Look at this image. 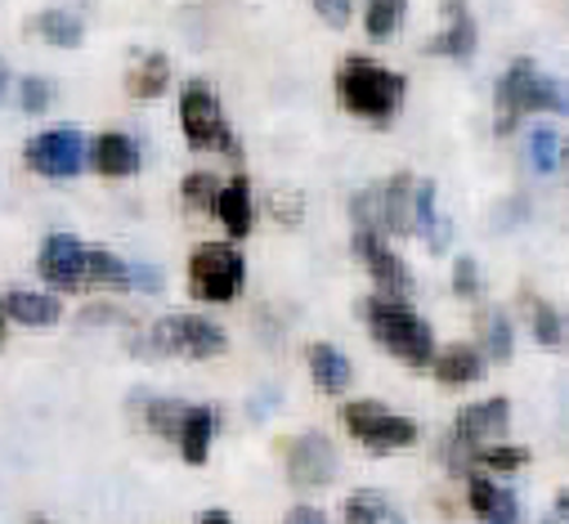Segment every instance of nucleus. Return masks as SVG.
<instances>
[{
    "label": "nucleus",
    "mask_w": 569,
    "mask_h": 524,
    "mask_svg": "<svg viewBox=\"0 0 569 524\" xmlns=\"http://www.w3.org/2000/svg\"><path fill=\"white\" fill-rule=\"evenodd\" d=\"M471 462H480V466H489V471H520V466L529 462V453H525V449H511V444H493V449L471 453Z\"/></svg>",
    "instance_id": "2f4dec72"
},
{
    "label": "nucleus",
    "mask_w": 569,
    "mask_h": 524,
    "mask_svg": "<svg viewBox=\"0 0 569 524\" xmlns=\"http://www.w3.org/2000/svg\"><path fill=\"white\" fill-rule=\"evenodd\" d=\"M23 162H28L37 175H46V180H72V175H81V167L90 162V149H86V140H81V130L59 125V130H41V135L28 140Z\"/></svg>",
    "instance_id": "6e6552de"
},
{
    "label": "nucleus",
    "mask_w": 569,
    "mask_h": 524,
    "mask_svg": "<svg viewBox=\"0 0 569 524\" xmlns=\"http://www.w3.org/2000/svg\"><path fill=\"white\" fill-rule=\"evenodd\" d=\"M184 413H189V404H180V400H149V404H144V417H149V426H153L162 440H180Z\"/></svg>",
    "instance_id": "cd10ccee"
},
{
    "label": "nucleus",
    "mask_w": 569,
    "mask_h": 524,
    "mask_svg": "<svg viewBox=\"0 0 569 524\" xmlns=\"http://www.w3.org/2000/svg\"><path fill=\"white\" fill-rule=\"evenodd\" d=\"M533 336L542 345H569V319L547 301H533Z\"/></svg>",
    "instance_id": "c85d7f7f"
},
{
    "label": "nucleus",
    "mask_w": 569,
    "mask_h": 524,
    "mask_svg": "<svg viewBox=\"0 0 569 524\" xmlns=\"http://www.w3.org/2000/svg\"><path fill=\"white\" fill-rule=\"evenodd\" d=\"M6 332H10V314H6V296H0V341H6Z\"/></svg>",
    "instance_id": "79ce46f5"
},
{
    "label": "nucleus",
    "mask_w": 569,
    "mask_h": 524,
    "mask_svg": "<svg viewBox=\"0 0 569 524\" xmlns=\"http://www.w3.org/2000/svg\"><path fill=\"white\" fill-rule=\"evenodd\" d=\"M511 350H516V341H511V323H507V314L502 310H493L489 319H485V354L489 359H511Z\"/></svg>",
    "instance_id": "c756f323"
},
{
    "label": "nucleus",
    "mask_w": 569,
    "mask_h": 524,
    "mask_svg": "<svg viewBox=\"0 0 569 524\" xmlns=\"http://www.w3.org/2000/svg\"><path fill=\"white\" fill-rule=\"evenodd\" d=\"M10 85H14V77H10V63H6V59H0V103H6V99H10Z\"/></svg>",
    "instance_id": "ea45409f"
},
{
    "label": "nucleus",
    "mask_w": 569,
    "mask_h": 524,
    "mask_svg": "<svg viewBox=\"0 0 569 524\" xmlns=\"http://www.w3.org/2000/svg\"><path fill=\"white\" fill-rule=\"evenodd\" d=\"M403 14H408V0H368L363 28H368L372 41H390L403 28Z\"/></svg>",
    "instance_id": "bb28decb"
},
{
    "label": "nucleus",
    "mask_w": 569,
    "mask_h": 524,
    "mask_svg": "<svg viewBox=\"0 0 569 524\" xmlns=\"http://www.w3.org/2000/svg\"><path fill=\"white\" fill-rule=\"evenodd\" d=\"M507 422H511V404H507V400L467 404V409L458 413V422H453V449H449L453 471L471 466L476 444H480V440H489V435H502V431H507Z\"/></svg>",
    "instance_id": "9d476101"
},
{
    "label": "nucleus",
    "mask_w": 569,
    "mask_h": 524,
    "mask_svg": "<svg viewBox=\"0 0 569 524\" xmlns=\"http://www.w3.org/2000/svg\"><path fill=\"white\" fill-rule=\"evenodd\" d=\"M54 103V85L46 81V77H19V108L23 112H46Z\"/></svg>",
    "instance_id": "7c9ffc66"
},
{
    "label": "nucleus",
    "mask_w": 569,
    "mask_h": 524,
    "mask_svg": "<svg viewBox=\"0 0 569 524\" xmlns=\"http://www.w3.org/2000/svg\"><path fill=\"white\" fill-rule=\"evenodd\" d=\"M346 524H408V520L386 502V493L363 488L346 497Z\"/></svg>",
    "instance_id": "b1692460"
},
{
    "label": "nucleus",
    "mask_w": 569,
    "mask_h": 524,
    "mask_svg": "<svg viewBox=\"0 0 569 524\" xmlns=\"http://www.w3.org/2000/svg\"><path fill=\"white\" fill-rule=\"evenodd\" d=\"M556 135H551V130H538V135L529 140V162L538 167V175H551L556 171Z\"/></svg>",
    "instance_id": "72a5a7b5"
},
{
    "label": "nucleus",
    "mask_w": 569,
    "mask_h": 524,
    "mask_svg": "<svg viewBox=\"0 0 569 524\" xmlns=\"http://www.w3.org/2000/svg\"><path fill=\"white\" fill-rule=\"evenodd\" d=\"M130 288H139V292H162V270H153V265H130Z\"/></svg>",
    "instance_id": "e433bc0d"
},
{
    "label": "nucleus",
    "mask_w": 569,
    "mask_h": 524,
    "mask_svg": "<svg viewBox=\"0 0 569 524\" xmlns=\"http://www.w3.org/2000/svg\"><path fill=\"white\" fill-rule=\"evenodd\" d=\"M412 175H395L386 189L377 193H359L355 198V224L372 229V233H408L412 229Z\"/></svg>",
    "instance_id": "1a4fd4ad"
},
{
    "label": "nucleus",
    "mask_w": 569,
    "mask_h": 524,
    "mask_svg": "<svg viewBox=\"0 0 569 524\" xmlns=\"http://www.w3.org/2000/svg\"><path fill=\"white\" fill-rule=\"evenodd\" d=\"M32 524H54V520H46V515H37V520H32Z\"/></svg>",
    "instance_id": "37998d69"
},
{
    "label": "nucleus",
    "mask_w": 569,
    "mask_h": 524,
    "mask_svg": "<svg viewBox=\"0 0 569 524\" xmlns=\"http://www.w3.org/2000/svg\"><path fill=\"white\" fill-rule=\"evenodd\" d=\"M242 279H247V265L238 246L229 242H202L193 255H189V292L207 305H224L242 292Z\"/></svg>",
    "instance_id": "20e7f679"
},
{
    "label": "nucleus",
    "mask_w": 569,
    "mask_h": 524,
    "mask_svg": "<svg viewBox=\"0 0 569 524\" xmlns=\"http://www.w3.org/2000/svg\"><path fill=\"white\" fill-rule=\"evenodd\" d=\"M6 314L10 323H23V328H54L59 323V301L46 296V292H28V288H14L6 296Z\"/></svg>",
    "instance_id": "aec40b11"
},
{
    "label": "nucleus",
    "mask_w": 569,
    "mask_h": 524,
    "mask_svg": "<svg viewBox=\"0 0 569 524\" xmlns=\"http://www.w3.org/2000/svg\"><path fill=\"white\" fill-rule=\"evenodd\" d=\"M86 283L94 288H130V265L108 246H86Z\"/></svg>",
    "instance_id": "a878e982"
},
{
    "label": "nucleus",
    "mask_w": 569,
    "mask_h": 524,
    "mask_svg": "<svg viewBox=\"0 0 569 524\" xmlns=\"http://www.w3.org/2000/svg\"><path fill=\"white\" fill-rule=\"evenodd\" d=\"M337 99L346 103V112H355L363 121H390L403 103V77L355 54L337 72Z\"/></svg>",
    "instance_id": "f03ea898"
},
{
    "label": "nucleus",
    "mask_w": 569,
    "mask_h": 524,
    "mask_svg": "<svg viewBox=\"0 0 569 524\" xmlns=\"http://www.w3.org/2000/svg\"><path fill=\"white\" fill-rule=\"evenodd\" d=\"M355 251L363 255V265L372 270L377 288H381L386 296L403 301V296L412 292V270H408V265H403V260H399V255L390 251L386 233H372V229H355Z\"/></svg>",
    "instance_id": "f8f14e48"
},
{
    "label": "nucleus",
    "mask_w": 569,
    "mask_h": 524,
    "mask_svg": "<svg viewBox=\"0 0 569 524\" xmlns=\"http://www.w3.org/2000/svg\"><path fill=\"white\" fill-rule=\"evenodd\" d=\"M412 229L431 242V251H445L449 246V220L440 215V189L436 180H421L412 189Z\"/></svg>",
    "instance_id": "2eb2a0df"
},
{
    "label": "nucleus",
    "mask_w": 569,
    "mask_h": 524,
    "mask_svg": "<svg viewBox=\"0 0 569 524\" xmlns=\"http://www.w3.org/2000/svg\"><path fill=\"white\" fill-rule=\"evenodd\" d=\"M315 10H319L323 23L346 28V23H350V10H355V0H315Z\"/></svg>",
    "instance_id": "c9c22d12"
},
{
    "label": "nucleus",
    "mask_w": 569,
    "mask_h": 524,
    "mask_svg": "<svg viewBox=\"0 0 569 524\" xmlns=\"http://www.w3.org/2000/svg\"><path fill=\"white\" fill-rule=\"evenodd\" d=\"M431 372H436V381H445V385H471V381L485 376V359H480V350H471V345H449V350L436 354Z\"/></svg>",
    "instance_id": "4be33fe9"
},
{
    "label": "nucleus",
    "mask_w": 569,
    "mask_h": 524,
    "mask_svg": "<svg viewBox=\"0 0 569 524\" xmlns=\"http://www.w3.org/2000/svg\"><path fill=\"white\" fill-rule=\"evenodd\" d=\"M363 314H368L372 336L395 359H403L408 367H431L436 363V332L412 305H403L395 296H372V301H363Z\"/></svg>",
    "instance_id": "f257e3e1"
},
{
    "label": "nucleus",
    "mask_w": 569,
    "mask_h": 524,
    "mask_svg": "<svg viewBox=\"0 0 569 524\" xmlns=\"http://www.w3.org/2000/svg\"><path fill=\"white\" fill-rule=\"evenodd\" d=\"M211 440H216V413L207 404H189L184 426H180V440H176L180 453H184V462L189 466H202L207 453H211Z\"/></svg>",
    "instance_id": "a211bd4d"
},
{
    "label": "nucleus",
    "mask_w": 569,
    "mask_h": 524,
    "mask_svg": "<svg viewBox=\"0 0 569 524\" xmlns=\"http://www.w3.org/2000/svg\"><path fill=\"white\" fill-rule=\"evenodd\" d=\"M32 32H37L46 46H59V50H77L81 37H86V28H81V19H77L72 10H41V14L32 19Z\"/></svg>",
    "instance_id": "5701e85b"
},
{
    "label": "nucleus",
    "mask_w": 569,
    "mask_h": 524,
    "mask_svg": "<svg viewBox=\"0 0 569 524\" xmlns=\"http://www.w3.org/2000/svg\"><path fill=\"white\" fill-rule=\"evenodd\" d=\"M167 85H171V63H167V54L139 59L134 72L126 77V90H130L134 99H158V94H167Z\"/></svg>",
    "instance_id": "393cba45"
},
{
    "label": "nucleus",
    "mask_w": 569,
    "mask_h": 524,
    "mask_svg": "<svg viewBox=\"0 0 569 524\" xmlns=\"http://www.w3.org/2000/svg\"><path fill=\"white\" fill-rule=\"evenodd\" d=\"M144 345L158 350V354L211 359V354H220L229 341H224V332H220L211 319H202V314H167V319L153 323V332H149Z\"/></svg>",
    "instance_id": "423d86ee"
},
{
    "label": "nucleus",
    "mask_w": 569,
    "mask_h": 524,
    "mask_svg": "<svg viewBox=\"0 0 569 524\" xmlns=\"http://www.w3.org/2000/svg\"><path fill=\"white\" fill-rule=\"evenodd\" d=\"M533 108H547V112H569V85L547 77L533 59H516L498 85V135L516 130V121Z\"/></svg>",
    "instance_id": "7ed1b4c3"
},
{
    "label": "nucleus",
    "mask_w": 569,
    "mask_h": 524,
    "mask_svg": "<svg viewBox=\"0 0 569 524\" xmlns=\"http://www.w3.org/2000/svg\"><path fill=\"white\" fill-rule=\"evenodd\" d=\"M180 125H184V140H189L193 149L238 153L233 130H229V121H224V112H220L216 94H211L202 81L184 85V94H180Z\"/></svg>",
    "instance_id": "0eeeda50"
},
{
    "label": "nucleus",
    "mask_w": 569,
    "mask_h": 524,
    "mask_svg": "<svg viewBox=\"0 0 569 524\" xmlns=\"http://www.w3.org/2000/svg\"><path fill=\"white\" fill-rule=\"evenodd\" d=\"M341 471V457H337V444L319 431H306L288 444V480L297 488H323L332 484Z\"/></svg>",
    "instance_id": "9b49d317"
},
{
    "label": "nucleus",
    "mask_w": 569,
    "mask_h": 524,
    "mask_svg": "<svg viewBox=\"0 0 569 524\" xmlns=\"http://www.w3.org/2000/svg\"><path fill=\"white\" fill-rule=\"evenodd\" d=\"M542 524H569V493H560V497H556V511H551Z\"/></svg>",
    "instance_id": "58836bf2"
},
{
    "label": "nucleus",
    "mask_w": 569,
    "mask_h": 524,
    "mask_svg": "<svg viewBox=\"0 0 569 524\" xmlns=\"http://www.w3.org/2000/svg\"><path fill=\"white\" fill-rule=\"evenodd\" d=\"M216 193H220V184H216V175H207V171H193L189 180H184V202L189 206H216Z\"/></svg>",
    "instance_id": "473e14b6"
},
{
    "label": "nucleus",
    "mask_w": 569,
    "mask_h": 524,
    "mask_svg": "<svg viewBox=\"0 0 569 524\" xmlns=\"http://www.w3.org/2000/svg\"><path fill=\"white\" fill-rule=\"evenodd\" d=\"M453 292H458V296H467V301H471V296H480V265H476L471 255H462L458 265H453Z\"/></svg>",
    "instance_id": "f704fd0d"
},
{
    "label": "nucleus",
    "mask_w": 569,
    "mask_h": 524,
    "mask_svg": "<svg viewBox=\"0 0 569 524\" xmlns=\"http://www.w3.org/2000/svg\"><path fill=\"white\" fill-rule=\"evenodd\" d=\"M445 32L431 37L426 54H445V59H471L476 54V19L467 10V0H445Z\"/></svg>",
    "instance_id": "4468645a"
},
{
    "label": "nucleus",
    "mask_w": 569,
    "mask_h": 524,
    "mask_svg": "<svg viewBox=\"0 0 569 524\" xmlns=\"http://www.w3.org/2000/svg\"><path fill=\"white\" fill-rule=\"evenodd\" d=\"M467 497H471V511H476L485 524H520V502H516V493H507V488H498V484H489V480H471Z\"/></svg>",
    "instance_id": "6ab92c4d"
},
{
    "label": "nucleus",
    "mask_w": 569,
    "mask_h": 524,
    "mask_svg": "<svg viewBox=\"0 0 569 524\" xmlns=\"http://www.w3.org/2000/svg\"><path fill=\"white\" fill-rule=\"evenodd\" d=\"M282 524H328V515H323L319 506H292Z\"/></svg>",
    "instance_id": "4c0bfd02"
},
{
    "label": "nucleus",
    "mask_w": 569,
    "mask_h": 524,
    "mask_svg": "<svg viewBox=\"0 0 569 524\" xmlns=\"http://www.w3.org/2000/svg\"><path fill=\"white\" fill-rule=\"evenodd\" d=\"M211 211L220 215V224H224V233H229V238H247V233H251V224H256L247 180H242V175H238V180H229V184L216 193V206H211Z\"/></svg>",
    "instance_id": "f3484780"
},
{
    "label": "nucleus",
    "mask_w": 569,
    "mask_h": 524,
    "mask_svg": "<svg viewBox=\"0 0 569 524\" xmlns=\"http://www.w3.org/2000/svg\"><path fill=\"white\" fill-rule=\"evenodd\" d=\"M90 167L108 180H121V175H134L139 171V144L130 135H117V130H108V135H99L90 144Z\"/></svg>",
    "instance_id": "dca6fc26"
},
{
    "label": "nucleus",
    "mask_w": 569,
    "mask_h": 524,
    "mask_svg": "<svg viewBox=\"0 0 569 524\" xmlns=\"http://www.w3.org/2000/svg\"><path fill=\"white\" fill-rule=\"evenodd\" d=\"M341 422L346 431L372 449V453H395V449H408L417 444V422L412 417H399L390 409H381L377 400H359V404H346L341 409Z\"/></svg>",
    "instance_id": "39448f33"
},
{
    "label": "nucleus",
    "mask_w": 569,
    "mask_h": 524,
    "mask_svg": "<svg viewBox=\"0 0 569 524\" xmlns=\"http://www.w3.org/2000/svg\"><path fill=\"white\" fill-rule=\"evenodd\" d=\"M37 274L50 288L72 292L77 283H86V242L72 233H50L41 242V255H37Z\"/></svg>",
    "instance_id": "ddd939ff"
},
{
    "label": "nucleus",
    "mask_w": 569,
    "mask_h": 524,
    "mask_svg": "<svg viewBox=\"0 0 569 524\" xmlns=\"http://www.w3.org/2000/svg\"><path fill=\"white\" fill-rule=\"evenodd\" d=\"M565 158H569V144H565Z\"/></svg>",
    "instance_id": "c03bdc74"
},
{
    "label": "nucleus",
    "mask_w": 569,
    "mask_h": 524,
    "mask_svg": "<svg viewBox=\"0 0 569 524\" xmlns=\"http://www.w3.org/2000/svg\"><path fill=\"white\" fill-rule=\"evenodd\" d=\"M198 524H233L224 511H207V515H198Z\"/></svg>",
    "instance_id": "a19ab883"
},
{
    "label": "nucleus",
    "mask_w": 569,
    "mask_h": 524,
    "mask_svg": "<svg viewBox=\"0 0 569 524\" xmlns=\"http://www.w3.org/2000/svg\"><path fill=\"white\" fill-rule=\"evenodd\" d=\"M310 376H315V385L323 390V395H341V390L350 385V359L337 350V345H310Z\"/></svg>",
    "instance_id": "412c9836"
}]
</instances>
